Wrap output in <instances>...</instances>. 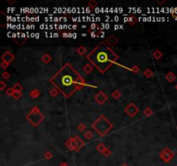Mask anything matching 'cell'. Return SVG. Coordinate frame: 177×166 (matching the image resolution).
Masks as SVG:
<instances>
[{"label": "cell", "instance_id": "obj_1", "mask_svg": "<svg viewBox=\"0 0 177 166\" xmlns=\"http://www.w3.org/2000/svg\"><path fill=\"white\" fill-rule=\"evenodd\" d=\"M51 82L65 97L71 95L84 84V81L80 74L68 64L65 65L54 75Z\"/></svg>", "mask_w": 177, "mask_h": 166}, {"label": "cell", "instance_id": "obj_4", "mask_svg": "<svg viewBox=\"0 0 177 166\" xmlns=\"http://www.w3.org/2000/svg\"><path fill=\"white\" fill-rule=\"evenodd\" d=\"M176 89H177V86H176Z\"/></svg>", "mask_w": 177, "mask_h": 166}, {"label": "cell", "instance_id": "obj_3", "mask_svg": "<svg viewBox=\"0 0 177 166\" xmlns=\"http://www.w3.org/2000/svg\"><path fill=\"white\" fill-rule=\"evenodd\" d=\"M123 166H127V165H123Z\"/></svg>", "mask_w": 177, "mask_h": 166}, {"label": "cell", "instance_id": "obj_2", "mask_svg": "<svg viewBox=\"0 0 177 166\" xmlns=\"http://www.w3.org/2000/svg\"><path fill=\"white\" fill-rule=\"evenodd\" d=\"M93 64L100 72H105L112 64L115 62L117 55L107 47H98L94 49L87 56Z\"/></svg>", "mask_w": 177, "mask_h": 166}]
</instances>
